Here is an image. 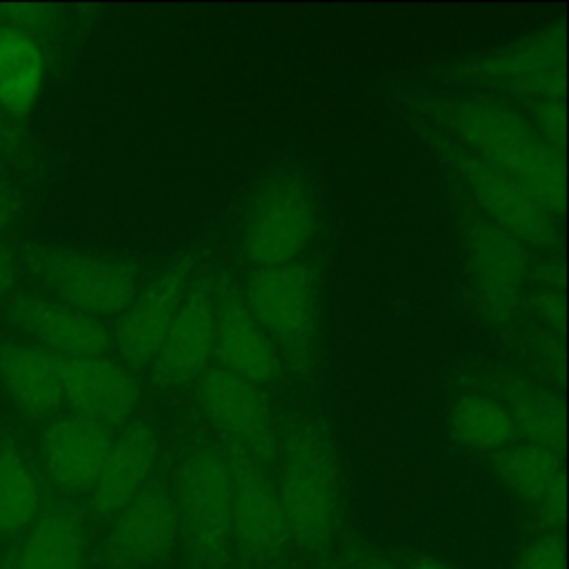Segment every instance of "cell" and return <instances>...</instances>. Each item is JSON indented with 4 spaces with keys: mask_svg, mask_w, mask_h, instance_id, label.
I'll return each mask as SVG.
<instances>
[{
    "mask_svg": "<svg viewBox=\"0 0 569 569\" xmlns=\"http://www.w3.org/2000/svg\"><path fill=\"white\" fill-rule=\"evenodd\" d=\"M516 433H522L527 442L547 447L551 451L560 449L562 442V418L560 409L549 396L536 389L516 391L507 405Z\"/></svg>",
    "mask_w": 569,
    "mask_h": 569,
    "instance_id": "484cf974",
    "label": "cell"
},
{
    "mask_svg": "<svg viewBox=\"0 0 569 569\" xmlns=\"http://www.w3.org/2000/svg\"><path fill=\"white\" fill-rule=\"evenodd\" d=\"M44 82V53L36 38L0 24V111L20 120L36 107Z\"/></svg>",
    "mask_w": 569,
    "mask_h": 569,
    "instance_id": "603a6c76",
    "label": "cell"
},
{
    "mask_svg": "<svg viewBox=\"0 0 569 569\" xmlns=\"http://www.w3.org/2000/svg\"><path fill=\"white\" fill-rule=\"evenodd\" d=\"M513 569H565V545L560 533L542 531L518 553Z\"/></svg>",
    "mask_w": 569,
    "mask_h": 569,
    "instance_id": "4316f807",
    "label": "cell"
},
{
    "mask_svg": "<svg viewBox=\"0 0 569 569\" xmlns=\"http://www.w3.org/2000/svg\"><path fill=\"white\" fill-rule=\"evenodd\" d=\"M91 533L84 509L67 498L42 505L16 538L9 569H87Z\"/></svg>",
    "mask_w": 569,
    "mask_h": 569,
    "instance_id": "e0dca14e",
    "label": "cell"
},
{
    "mask_svg": "<svg viewBox=\"0 0 569 569\" xmlns=\"http://www.w3.org/2000/svg\"><path fill=\"white\" fill-rule=\"evenodd\" d=\"M218 296L209 280L189 284V291L156 353L151 369L162 385L198 380L211 365Z\"/></svg>",
    "mask_w": 569,
    "mask_h": 569,
    "instance_id": "9a60e30c",
    "label": "cell"
},
{
    "mask_svg": "<svg viewBox=\"0 0 569 569\" xmlns=\"http://www.w3.org/2000/svg\"><path fill=\"white\" fill-rule=\"evenodd\" d=\"M216 367L256 385H269L280 371V351L247 309L242 293L224 291L216 305Z\"/></svg>",
    "mask_w": 569,
    "mask_h": 569,
    "instance_id": "d6986e66",
    "label": "cell"
},
{
    "mask_svg": "<svg viewBox=\"0 0 569 569\" xmlns=\"http://www.w3.org/2000/svg\"><path fill=\"white\" fill-rule=\"evenodd\" d=\"M196 400L207 422L231 449L229 456L249 458L262 467L276 462L280 438L260 387L220 367H209L198 378Z\"/></svg>",
    "mask_w": 569,
    "mask_h": 569,
    "instance_id": "5b68a950",
    "label": "cell"
},
{
    "mask_svg": "<svg viewBox=\"0 0 569 569\" xmlns=\"http://www.w3.org/2000/svg\"><path fill=\"white\" fill-rule=\"evenodd\" d=\"M16 216V200L7 187L0 184V233L11 224Z\"/></svg>",
    "mask_w": 569,
    "mask_h": 569,
    "instance_id": "4dcf8cb0",
    "label": "cell"
},
{
    "mask_svg": "<svg viewBox=\"0 0 569 569\" xmlns=\"http://www.w3.org/2000/svg\"><path fill=\"white\" fill-rule=\"evenodd\" d=\"M44 505L42 473L13 442L0 445V540H16Z\"/></svg>",
    "mask_w": 569,
    "mask_h": 569,
    "instance_id": "cb8c5ba5",
    "label": "cell"
},
{
    "mask_svg": "<svg viewBox=\"0 0 569 569\" xmlns=\"http://www.w3.org/2000/svg\"><path fill=\"white\" fill-rule=\"evenodd\" d=\"M356 569H407V567H400L398 562L387 560V558H380V556H369V558L360 560V562L356 565Z\"/></svg>",
    "mask_w": 569,
    "mask_h": 569,
    "instance_id": "1f68e13d",
    "label": "cell"
},
{
    "mask_svg": "<svg viewBox=\"0 0 569 569\" xmlns=\"http://www.w3.org/2000/svg\"><path fill=\"white\" fill-rule=\"evenodd\" d=\"M7 320L31 340V345L60 358L107 356L111 333L107 327L51 296L18 291L7 300Z\"/></svg>",
    "mask_w": 569,
    "mask_h": 569,
    "instance_id": "8fae6325",
    "label": "cell"
},
{
    "mask_svg": "<svg viewBox=\"0 0 569 569\" xmlns=\"http://www.w3.org/2000/svg\"><path fill=\"white\" fill-rule=\"evenodd\" d=\"M231 460V545L244 569L276 567L289 551V531L276 480L267 467L229 456Z\"/></svg>",
    "mask_w": 569,
    "mask_h": 569,
    "instance_id": "8992f818",
    "label": "cell"
},
{
    "mask_svg": "<svg viewBox=\"0 0 569 569\" xmlns=\"http://www.w3.org/2000/svg\"><path fill=\"white\" fill-rule=\"evenodd\" d=\"M447 120L456 142L522 184L551 216L562 211V160L533 122L498 100L476 96L456 98Z\"/></svg>",
    "mask_w": 569,
    "mask_h": 569,
    "instance_id": "6da1fadb",
    "label": "cell"
},
{
    "mask_svg": "<svg viewBox=\"0 0 569 569\" xmlns=\"http://www.w3.org/2000/svg\"><path fill=\"white\" fill-rule=\"evenodd\" d=\"M467 260L482 298L507 309L518 300L527 276V249L516 238L480 218L465 236Z\"/></svg>",
    "mask_w": 569,
    "mask_h": 569,
    "instance_id": "44dd1931",
    "label": "cell"
},
{
    "mask_svg": "<svg viewBox=\"0 0 569 569\" xmlns=\"http://www.w3.org/2000/svg\"><path fill=\"white\" fill-rule=\"evenodd\" d=\"M447 160L478 202L485 220L516 238L520 244L545 247L553 242V216L522 184L462 144L447 149Z\"/></svg>",
    "mask_w": 569,
    "mask_h": 569,
    "instance_id": "52a82bcc",
    "label": "cell"
},
{
    "mask_svg": "<svg viewBox=\"0 0 569 569\" xmlns=\"http://www.w3.org/2000/svg\"><path fill=\"white\" fill-rule=\"evenodd\" d=\"M316 229L311 196L300 182H271L253 202L242 227V256L253 269L296 262Z\"/></svg>",
    "mask_w": 569,
    "mask_h": 569,
    "instance_id": "9c48e42d",
    "label": "cell"
},
{
    "mask_svg": "<svg viewBox=\"0 0 569 569\" xmlns=\"http://www.w3.org/2000/svg\"><path fill=\"white\" fill-rule=\"evenodd\" d=\"M242 300L276 349H307L318 318L316 280L307 264L253 269Z\"/></svg>",
    "mask_w": 569,
    "mask_h": 569,
    "instance_id": "ba28073f",
    "label": "cell"
},
{
    "mask_svg": "<svg viewBox=\"0 0 569 569\" xmlns=\"http://www.w3.org/2000/svg\"><path fill=\"white\" fill-rule=\"evenodd\" d=\"M109 427L78 413L56 416L40 436V473L64 496H87L111 447Z\"/></svg>",
    "mask_w": 569,
    "mask_h": 569,
    "instance_id": "7c38bea8",
    "label": "cell"
},
{
    "mask_svg": "<svg viewBox=\"0 0 569 569\" xmlns=\"http://www.w3.org/2000/svg\"><path fill=\"white\" fill-rule=\"evenodd\" d=\"M0 24L29 33L38 40V33H44L51 24V13L44 7L36 4H4L0 7Z\"/></svg>",
    "mask_w": 569,
    "mask_h": 569,
    "instance_id": "83f0119b",
    "label": "cell"
},
{
    "mask_svg": "<svg viewBox=\"0 0 569 569\" xmlns=\"http://www.w3.org/2000/svg\"><path fill=\"white\" fill-rule=\"evenodd\" d=\"M0 387L22 413L38 420L56 418L64 405L58 356L31 342L0 347Z\"/></svg>",
    "mask_w": 569,
    "mask_h": 569,
    "instance_id": "7402d4cb",
    "label": "cell"
},
{
    "mask_svg": "<svg viewBox=\"0 0 569 569\" xmlns=\"http://www.w3.org/2000/svg\"><path fill=\"white\" fill-rule=\"evenodd\" d=\"M180 540L198 569H222L233 560L231 545V460L220 447L189 449L171 491Z\"/></svg>",
    "mask_w": 569,
    "mask_h": 569,
    "instance_id": "3957f363",
    "label": "cell"
},
{
    "mask_svg": "<svg viewBox=\"0 0 569 569\" xmlns=\"http://www.w3.org/2000/svg\"><path fill=\"white\" fill-rule=\"evenodd\" d=\"M29 269L53 300L96 320L118 318L138 293L136 273L122 260L67 244L33 247Z\"/></svg>",
    "mask_w": 569,
    "mask_h": 569,
    "instance_id": "277c9868",
    "label": "cell"
},
{
    "mask_svg": "<svg viewBox=\"0 0 569 569\" xmlns=\"http://www.w3.org/2000/svg\"><path fill=\"white\" fill-rule=\"evenodd\" d=\"M449 429L458 442L478 451H500L516 438L513 418L505 402L469 393L453 402Z\"/></svg>",
    "mask_w": 569,
    "mask_h": 569,
    "instance_id": "d4e9b609",
    "label": "cell"
},
{
    "mask_svg": "<svg viewBox=\"0 0 569 569\" xmlns=\"http://www.w3.org/2000/svg\"><path fill=\"white\" fill-rule=\"evenodd\" d=\"M493 469L518 500L538 511L549 531L562 525L565 476L558 451L533 442H511L496 451Z\"/></svg>",
    "mask_w": 569,
    "mask_h": 569,
    "instance_id": "ffe728a7",
    "label": "cell"
},
{
    "mask_svg": "<svg viewBox=\"0 0 569 569\" xmlns=\"http://www.w3.org/2000/svg\"><path fill=\"white\" fill-rule=\"evenodd\" d=\"M20 144V131L18 122L9 118L4 111H0V151L9 153Z\"/></svg>",
    "mask_w": 569,
    "mask_h": 569,
    "instance_id": "f546056e",
    "label": "cell"
},
{
    "mask_svg": "<svg viewBox=\"0 0 569 569\" xmlns=\"http://www.w3.org/2000/svg\"><path fill=\"white\" fill-rule=\"evenodd\" d=\"M16 276H18L16 258L11 249L4 242H0V302L9 296L11 287L16 284Z\"/></svg>",
    "mask_w": 569,
    "mask_h": 569,
    "instance_id": "f1b7e54d",
    "label": "cell"
},
{
    "mask_svg": "<svg viewBox=\"0 0 569 569\" xmlns=\"http://www.w3.org/2000/svg\"><path fill=\"white\" fill-rule=\"evenodd\" d=\"M189 284L187 269L171 267L138 291L131 305L118 316L111 345L120 358L118 362L129 371L151 365L189 291Z\"/></svg>",
    "mask_w": 569,
    "mask_h": 569,
    "instance_id": "4fadbf2b",
    "label": "cell"
},
{
    "mask_svg": "<svg viewBox=\"0 0 569 569\" xmlns=\"http://www.w3.org/2000/svg\"><path fill=\"white\" fill-rule=\"evenodd\" d=\"M407 569H458V567H453V565H449L445 560H438V558L422 556V558H416L411 562V567H407Z\"/></svg>",
    "mask_w": 569,
    "mask_h": 569,
    "instance_id": "d6a6232c",
    "label": "cell"
},
{
    "mask_svg": "<svg viewBox=\"0 0 569 569\" xmlns=\"http://www.w3.org/2000/svg\"><path fill=\"white\" fill-rule=\"evenodd\" d=\"M0 569H9V558H7L4 549H2V540H0Z\"/></svg>",
    "mask_w": 569,
    "mask_h": 569,
    "instance_id": "836d02e7",
    "label": "cell"
},
{
    "mask_svg": "<svg viewBox=\"0 0 569 569\" xmlns=\"http://www.w3.org/2000/svg\"><path fill=\"white\" fill-rule=\"evenodd\" d=\"M62 400L71 413L96 420L104 427L127 425L140 402V387L133 373L109 356L60 358Z\"/></svg>",
    "mask_w": 569,
    "mask_h": 569,
    "instance_id": "5bb4252c",
    "label": "cell"
},
{
    "mask_svg": "<svg viewBox=\"0 0 569 569\" xmlns=\"http://www.w3.org/2000/svg\"><path fill=\"white\" fill-rule=\"evenodd\" d=\"M156 433L147 420H129L113 436L100 473L84 496V513L96 520H111L147 485L156 465Z\"/></svg>",
    "mask_w": 569,
    "mask_h": 569,
    "instance_id": "2e32d148",
    "label": "cell"
},
{
    "mask_svg": "<svg viewBox=\"0 0 569 569\" xmlns=\"http://www.w3.org/2000/svg\"><path fill=\"white\" fill-rule=\"evenodd\" d=\"M482 76L529 100H562V38L553 29L529 33L485 60Z\"/></svg>",
    "mask_w": 569,
    "mask_h": 569,
    "instance_id": "ac0fdd59",
    "label": "cell"
},
{
    "mask_svg": "<svg viewBox=\"0 0 569 569\" xmlns=\"http://www.w3.org/2000/svg\"><path fill=\"white\" fill-rule=\"evenodd\" d=\"M180 542L178 513L171 491L147 485L111 520L102 540L107 569H153Z\"/></svg>",
    "mask_w": 569,
    "mask_h": 569,
    "instance_id": "30bf717a",
    "label": "cell"
},
{
    "mask_svg": "<svg viewBox=\"0 0 569 569\" xmlns=\"http://www.w3.org/2000/svg\"><path fill=\"white\" fill-rule=\"evenodd\" d=\"M276 460V489L291 547L311 558L327 556L340 522L338 473L327 445L316 429L298 425L280 442Z\"/></svg>",
    "mask_w": 569,
    "mask_h": 569,
    "instance_id": "7a4b0ae2",
    "label": "cell"
}]
</instances>
